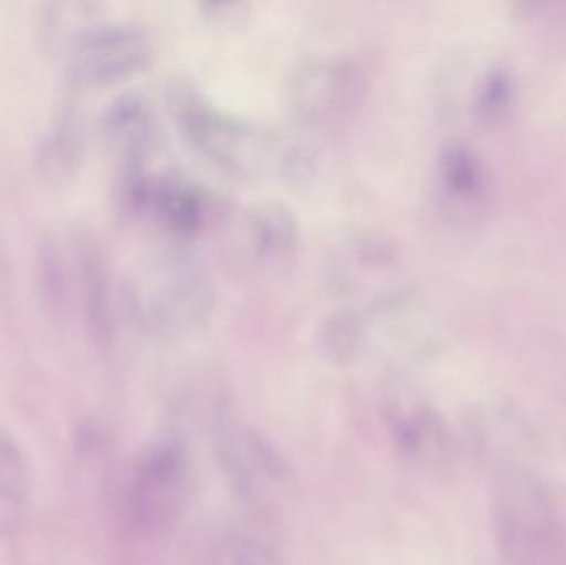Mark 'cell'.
<instances>
[{
    "instance_id": "3",
    "label": "cell",
    "mask_w": 566,
    "mask_h": 565,
    "mask_svg": "<svg viewBox=\"0 0 566 565\" xmlns=\"http://www.w3.org/2000/svg\"><path fill=\"white\" fill-rule=\"evenodd\" d=\"M492 523L504 565H566V527L547 491L528 471H499Z\"/></svg>"
},
{
    "instance_id": "8",
    "label": "cell",
    "mask_w": 566,
    "mask_h": 565,
    "mask_svg": "<svg viewBox=\"0 0 566 565\" xmlns=\"http://www.w3.org/2000/svg\"><path fill=\"white\" fill-rule=\"evenodd\" d=\"M126 196L129 206L149 216L166 234L189 239L206 221V196L198 186L176 172L149 175L145 166L128 168Z\"/></svg>"
},
{
    "instance_id": "15",
    "label": "cell",
    "mask_w": 566,
    "mask_h": 565,
    "mask_svg": "<svg viewBox=\"0 0 566 565\" xmlns=\"http://www.w3.org/2000/svg\"><path fill=\"white\" fill-rule=\"evenodd\" d=\"M32 493L29 461L15 438L0 427V524L25 510Z\"/></svg>"
},
{
    "instance_id": "5",
    "label": "cell",
    "mask_w": 566,
    "mask_h": 565,
    "mask_svg": "<svg viewBox=\"0 0 566 565\" xmlns=\"http://www.w3.org/2000/svg\"><path fill=\"white\" fill-rule=\"evenodd\" d=\"M329 291L358 307L411 287L395 241L376 231H358L333 245L325 265Z\"/></svg>"
},
{
    "instance_id": "16",
    "label": "cell",
    "mask_w": 566,
    "mask_h": 565,
    "mask_svg": "<svg viewBox=\"0 0 566 565\" xmlns=\"http://www.w3.org/2000/svg\"><path fill=\"white\" fill-rule=\"evenodd\" d=\"M231 565H282L277 554L261 541L239 537L231 550Z\"/></svg>"
},
{
    "instance_id": "7",
    "label": "cell",
    "mask_w": 566,
    "mask_h": 565,
    "mask_svg": "<svg viewBox=\"0 0 566 565\" xmlns=\"http://www.w3.org/2000/svg\"><path fill=\"white\" fill-rule=\"evenodd\" d=\"M153 42L143 27L106 23L76 33L69 50V73L80 85H108L143 72Z\"/></svg>"
},
{
    "instance_id": "1",
    "label": "cell",
    "mask_w": 566,
    "mask_h": 565,
    "mask_svg": "<svg viewBox=\"0 0 566 565\" xmlns=\"http://www.w3.org/2000/svg\"><path fill=\"white\" fill-rule=\"evenodd\" d=\"M168 105L186 142L232 178L261 179L302 165L274 133L219 108L189 80H172Z\"/></svg>"
},
{
    "instance_id": "14",
    "label": "cell",
    "mask_w": 566,
    "mask_h": 565,
    "mask_svg": "<svg viewBox=\"0 0 566 565\" xmlns=\"http://www.w3.org/2000/svg\"><path fill=\"white\" fill-rule=\"evenodd\" d=\"M518 82L509 66H492L479 79L472 95V118L488 129L501 128L514 115Z\"/></svg>"
},
{
    "instance_id": "11",
    "label": "cell",
    "mask_w": 566,
    "mask_h": 565,
    "mask_svg": "<svg viewBox=\"0 0 566 565\" xmlns=\"http://www.w3.org/2000/svg\"><path fill=\"white\" fill-rule=\"evenodd\" d=\"M392 437L396 447L409 460L431 470L451 467L454 437L444 418L429 405H416L396 414Z\"/></svg>"
},
{
    "instance_id": "12",
    "label": "cell",
    "mask_w": 566,
    "mask_h": 565,
    "mask_svg": "<svg viewBox=\"0 0 566 565\" xmlns=\"http://www.w3.org/2000/svg\"><path fill=\"white\" fill-rule=\"evenodd\" d=\"M105 133L125 153L128 166L146 165L156 139L155 113L143 96H122L106 112Z\"/></svg>"
},
{
    "instance_id": "10",
    "label": "cell",
    "mask_w": 566,
    "mask_h": 565,
    "mask_svg": "<svg viewBox=\"0 0 566 565\" xmlns=\"http://www.w3.org/2000/svg\"><path fill=\"white\" fill-rule=\"evenodd\" d=\"M249 259L269 274H289L303 249L302 226L295 212L279 201L252 206L242 224Z\"/></svg>"
},
{
    "instance_id": "2",
    "label": "cell",
    "mask_w": 566,
    "mask_h": 565,
    "mask_svg": "<svg viewBox=\"0 0 566 565\" xmlns=\"http://www.w3.org/2000/svg\"><path fill=\"white\" fill-rule=\"evenodd\" d=\"M132 295L142 324L161 337H185L199 331L216 307L211 274L181 249L151 255L136 272Z\"/></svg>"
},
{
    "instance_id": "9",
    "label": "cell",
    "mask_w": 566,
    "mask_h": 565,
    "mask_svg": "<svg viewBox=\"0 0 566 565\" xmlns=\"http://www.w3.org/2000/svg\"><path fill=\"white\" fill-rule=\"evenodd\" d=\"M434 191L449 218L472 222L481 218L492 198V181L484 158L461 139L439 148L434 161Z\"/></svg>"
},
{
    "instance_id": "6",
    "label": "cell",
    "mask_w": 566,
    "mask_h": 565,
    "mask_svg": "<svg viewBox=\"0 0 566 565\" xmlns=\"http://www.w3.org/2000/svg\"><path fill=\"white\" fill-rule=\"evenodd\" d=\"M365 76L346 56L322 55L305 60L290 83L293 112L305 125L335 126L358 109Z\"/></svg>"
},
{
    "instance_id": "4",
    "label": "cell",
    "mask_w": 566,
    "mask_h": 565,
    "mask_svg": "<svg viewBox=\"0 0 566 565\" xmlns=\"http://www.w3.org/2000/svg\"><path fill=\"white\" fill-rule=\"evenodd\" d=\"M189 453L169 437L143 451L123 484V511L142 533L159 534L178 523L189 501Z\"/></svg>"
},
{
    "instance_id": "13",
    "label": "cell",
    "mask_w": 566,
    "mask_h": 565,
    "mask_svg": "<svg viewBox=\"0 0 566 565\" xmlns=\"http://www.w3.org/2000/svg\"><path fill=\"white\" fill-rule=\"evenodd\" d=\"M319 354L336 367H352L368 352L365 318L359 307L345 305L323 318L316 331Z\"/></svg>"
}]
</instances>
